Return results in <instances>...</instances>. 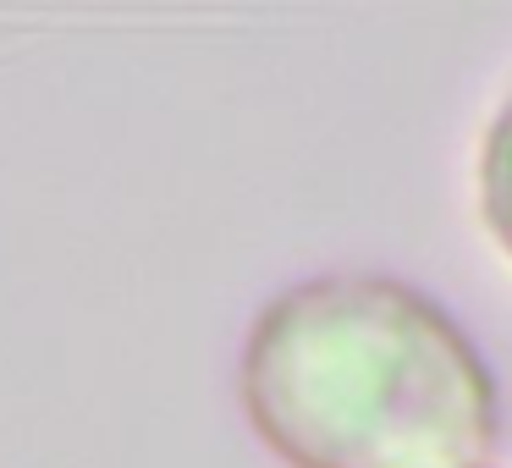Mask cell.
Instances as JSON below:
<instances>
[{"instance_id": "obj_1", "label": "cell", "mask_w": 512, "mask_h": 468, "mask_svg": "<svg viewBox=\"0 0 512 468\" xmlns=\"http://www.w3.org/2000/svg\"><path fill=\"white\" fill-rule=\"evenodd\" d=\"M243 408L292 468H474L496 441L485 358L386 276H320L265 303Z\"/></svg>"}, {"instance_id": "obj_2", "label": "cell", "mask_w": 512, "mask_h": 468, "mask_svg": "<svg viewBox=\"0 0 512 468\" xmlns=\"http://www.w3.org/2000/svg\"><path fill=\"white\" fill-rule=\"evenodd\" d=\"M479 199H485V221L501 237V248L512 254V105L496 116L479 155Z\"/></svg>"}]
</instances>
